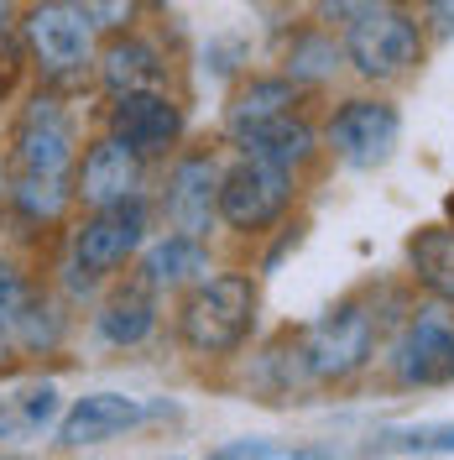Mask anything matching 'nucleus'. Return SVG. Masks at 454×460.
I'll return each mask as SVG.
<instances>
[{
	"mask_svg": "<svg viewBox=\"0 0 454 460\" xmlns=\"http://www.w3.org/2000/svg\"><path fill=\"white\" fill-rule=\"evenodd\" d=\"M392 376L402 387H450L454 382V324L413 319L392 345Z\"/></svg>",
	"mask_w": 454,
	"mask_h": 460,
	"instance_id": "10",
	"label": "nucleus"
},
{
	"mask_svg": "<svg viewBox=\"0 0 454 460\" xmlns=\"http://www.w3.org/2000/svg\"><path fill=\"white\" fill-rule=\"evenodd\" d=\"M57 419V387H22L11 398H0V439L37 434Z\"/></svg>",
	"mask_w": 454,
	"mask_h": 460,
	"instance_id": "20",
	"label": "nucleus"
},
{
	"mask_svg": "<svg viewBox=\"0 0 454 460\" xmlns=\"http://www.w3.org/2000/svg\"><path fill=\"white\" fill-rule=\"evenodd\" d=\"M345 58L355 63L361 79L387 84V79H402L423 58V31H418V22L402 5L381 0V5H371L361 22L345 27Z\"/></svg>",
	"mask_w": 454,
	"mask_h": 460,
	"instance_id": "2",
	"label": "nucleus"
},
{
	"mask_svg": "<svg viewBox=\"0 0 454 460\" xmlns=\"http://www.w3.org/2000/svg\"><path fill=\"white\" fill-rule=\"evenodd\" d=\"M251 330H256V283L246 272L199 278V288L188 293V304L178 314V335L199 356H230V350L246 345Z\"/></svg>",
	"mask_w": 454,
	"mask_h": 460,
	"instance_id": "1",
	"label": "nucleus"
},
{
	"mask_svg": "<svg viewBox=\"0 0 454 460\" xmlns=\"http://www.w3.org/2000/svg\"><path fill=\"white\" fill-rule=\"evenodd\" d=\"M407 261H413V278L433 293L454 304V226H428L407 241Z\"/></svg>",
	"mask_w": 454,
	"mask_h": 460,
	"instance_id": "17",
	"label": "nucleus"
},
{
	"mask_svg": "<svg viewBox=\"0 0 454 460\" xmlns=\"http://www.w3.org/2000/svg\"><path fill=\"white\" fill-rule=\"evenodd\" d=\"M136 189H142V157L126 142L105 137V142H94L84 152V168L74 178V194L89 209H110L120 199H136Z\"/></svg>",
	"mask_w": 454,
	"mask_h": 460,
	"instance_id": "11",
	"label": "nucleus"
},
{
	"mask_svg": "<svg viewBox=\"0 0 454 460\" xmlns=\"http://www.w3.org/2000/svg\"><path fill=\"white\" fill-rule=\"evenodd\" d=\"M110 137L126 142L136 157H157L183 137V111L172 105L162 89H136V94H115L110 111Z\"/></svg>",
	"mask_w": 454,
	"mask_h": 460,
	"instance_id": "9",
	"label": "nucleus"
},
{
	"mask_svg": "<svg viewBox=\"0 0 454 460\" xmlns=\"http://www.w3.org/2000/svg\"><path fill=\"white\" fill-rule=\"evenodd\" d=\"M235 142L246 146V157H261V163H277V168L292 172L319 152V131H313L303 115H277V120H266V126L235 131Z\"/></svg>",
	"mask_w": 454,
	"mask_h": 460,
	"instance_id": "14",
	"label": "nucleus"
},
{
	"mask_svg": "<svg viewBox=\"0 0 454 460\" xmlns=\"http://www.w3.org/2000/svg\"><path fill=\"white\" fill-rule=\"evenodd\" d=\"M387 450H402V456H454V424L397 429V434H387Z\"/></svg>",
	"mask_w": 454,
	"mask_h": 460,
	"instance_id": "23",
	"label": "nucleus"
},
{
	"mask_svg": "<svg viewBox=\"0 0 454 460\" xmlns=\"http://www.w3.org/2000/svg\"><path fill=\"white\" fill-rule=\"evenodd\" d=\"M142 235H146L142 199H120L110 209H94L84 230L74 235V267L84 278H110L115 267H126V257L142 246Z\"/></svg>",
	"mask_w": 454,
	"mask_h": 460,
	"instance_id": "6",
	"label": "nucleus"
},
{
	"mask_svg": "<svg viewBox=\"0 0 454 460\" xmlns=\"http://www.w3.org/2000/svg\"><path fill=\"white\" fill-rule=\"evenodd\" d=\"M100 79L110 94H136V89H157L162 84V63L146 48L142 37H115L105 58H100Z\"/></svg>",
	"mask_w": 454,
	"mask_h": 460,
	"instance_id": "16",
	"label": "nucleus"
},
{
	"mask_svg": "<svg viewBox=\"0 0 454 460\" xmlns=\"http://www.w3.org/2000/svg\"><path fill=\"white\" fill-rule=\"evenodd\" d=\"M84 11V22L94 31H120L131 16H136V0H74Z\"/></svg>",
	"mask_w": 454,
	"mask_h": 460,
	"instance_id": "25",
	"label": "nucleus"
},
{
	"mask_svg": "<svg viewBox=\"0 0 454 460\" xmlns=\"http://www.w3.org/2000/svg\"><path fill=\"white\" fill-rule=\"evenodd\" d=\"M16 209L27 220H57L68 199H74V183L68 178H42V172H16V189H11Z\"/></svg>",
	"mask_w": 454,
	"mask_h": 460,
	"instance_id": "22",
	"label": "nucleus"
},
{
	"mask_svg": "<svg viewBox=\"0 0 454 460\" xmlns=\"http://www.w3.org/2000/svg\"><path fill=\"white\" fill-rule=\"evenodd\" d=\"M27 298H31V288L0 261V330L16 341V319H22V309H27Z\"/></svg>",
	"mask_w": 454,
	"mask_h": 460,
	"instance_id": "24",
	"label": "nucleus"
},
{
	"mask_svg": "<svg viewBox=\"0 0 454 460\" xmlns=\"http://www.w3.org/2000/svg\"><path fill=\"white\" fill-rule=\"evenodd\" d=\"M214 215H220V168H214V157H183L168 178V220L172 230H183V235H209L214 226Z\"/></svg>",
	"mask_w": 454,
	"mask_h": 460,
	"instance_id": "12",
	"label": "nucleus"
},
{
	"mask_svg": "<svg viewBox=\"0 0 454 460\" xmlns=\"http://www.w3.org/2000/svg\"><path fill=\"white\" fill-rule=\"evenodd\" d=\"M292 204V172L261 157H240L230 172H220V220L230 230H256L277 226Z\"/></svg>",
	"mask_w": 454,
	"mask_h": 460,
	"instance_id": "4",
	"label": "nucleus"
},
{
	"mask_svg": "<svg viewBox=\"0 0 454 460\" xmlns=\"http://www.w3.org/2000/svg\"><path fill=\"white\" fill-rule=\"evenodd\" d=\"M324 137L335 146V157H345L350 168H376V163H387L392 146H397L402 115H397V105H387V100H345Z\"/></svg>",
	"mask_w": 454,
	"mask_h": 460,
	"instance_id": "7",
	"label": "nucleus"
},
{
	"mask_svg": "<svg viewBox=\"0 0 454 460\" xmlns=\"http://www.w3.org/2000/svg\"><path fill=\"white\" fill-rule=\"evenodd\" d=\"M423 5H428V22H433V31L454 37V0H423Z\"/></svg>",
	"mask_w": 454,
	"mask_h": 460,
	"instance_id": "28",
	"label": "nucleus"
},
{
	"mask_svg": "<svg viewBox=\"0 0 454 460\" xmlns=\"http://www.w3.org/2000/svg\"><path fill=\"white\" fill-rule=\"evenodd\" d=\"M209 278V246L199 235H168L157 241L152 252L142 257V283L146 288H183V283H199Z\"/></svg>",
	"mask_w": 454,
	"mask_h": 460,
	"instance_id": "15",
	"label": "nucleus"
},
{
	"mask_svg": "<svg viewBox=\"0 0 454 460\" xmlns=\"http://www.w3.org/2000/svg\"><path fill=\"white\" fill-rule=\"evenodd\" d=\"M371 356H376V319L361 304H335L298 345V367L309 382H345L366 372Z\"/></svg>",
	"mask_w": 454,
	"mask_h": 460,
	"instance_id": "3",
	"label": "nucleus"
},
{
	"mask_svg": "<svg viewBox=\"0 0 454 460\" xmlns=\"http://www.w3.org/2000/svg\"><path fill=\"white\" fill-rule=\"evenodd\" d=\"M335 68H340L335 37H324V31H298V37H292V48H287V79H292V84H319V79H329Z\"/></svg>",
	"mask_w": 454,
	"mask_h": 460,
	"instance_id": "21",
	"label": "nucleus"
},
{
	"mask_svg": "<svg viewBox=\"0 0 454 460\" xmlns=\"http://www.w3.org/2000/svg\"><path fill=\"white\" fill-rule=\"evenodd\" d=\"M152 330H157V304L146 288H120L100 314V335L110 345H142Z\"/></svg>",
	"mask_w": 454,
	"mask_h": 460,
	"instance_id": "19",
	"label": "nucleus"
},
{
	"mask_svg": "<svg viewBox=\"0 0 454 460\" xmlns=\"http://www.w3.org/2000/svg\"><path fill=\"white\" fill-rule=\"evenodd\" d=\"M27 48L48 79H79L94 63V27L74 0H42L27 11Z\"/></svg>",
	"mask_w": 454,
	"mask_h": 460,
	"instance_id": "5",
	"label": "nucleus"
},
{
	"mask_svg": "<svg viewBox=\"0 0 454 460\" xmlns=\"http://www.w3.org/2000/svg\"><path fill=\"white\" fill-rule=\"evenodd\" d=\"M292 105H298V84L287 74L283 79H251L230 100V131H251V126H266L277 115H292Z\"/></svg>",
	"mask_w": 454,
	"mask_h": 460,
	"instance_id": "18",
	"label": "nucleus"
},
{
	"mask_svg": "<svg viewBox=\"0 0 454 460\" xmlns=\"http://www.w3.org/2000/svg\"><path fill=\"white\" fill-rule=\"evenodd\" d=\"M146 408L136 398H126V393H89L68 408V419H63V445H105L115 434H126L131 424H142Z\"/></svg>",
	"mask_w": 454,
	"mask_h": 460,
	"instance_id": "13",
	"label": "nucleus"
},
{
	"mask_svg": "<svg viewBox=\"0 0 454 460\" xmlns=\"http://www.w3.org/2000/svg\"><path fill=\"white\" fill-rule=\"evenodd\" d=\"M204 460H277V445L272 439H225Z\"/></svg>",
	"mask_w": 454,
	"mask_h": 460,
	"instance_id": "26",
	"label": "nucleus"
},
{
	"mask_svg": "<svg viewBox=\"0 0 454 460\" xmlns=\"http://www.w3.org/2000/svg\"><path fill=\"white\" fill-rule=\"evenodd\" d=\"M16 168L42 178H68L74 168V126L48 94H37L16 120Z\"/></svg>",
	"mask_w": 454,
	"mask_h": 460,
	"instance_id": "8",
	"label": "nucleus"
},
{
	"mask_svg": "<svg viewBox=\"0 0 454 460\" xmlns=\"http://www.w3.org/2000/svg\"><path fill=\"white\" fill-rule=\"evenodd\" d=\"M313 5H319V22H329V27L340 22V27H350V22L366 16L371 5H381V0H313Z\"/></svg>",
	"mask_w": 454,
	"mask_h": 460,
	"instance_id": "27",
	"label": "nucleus"
}]
</instances>
